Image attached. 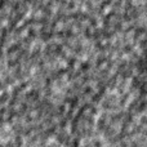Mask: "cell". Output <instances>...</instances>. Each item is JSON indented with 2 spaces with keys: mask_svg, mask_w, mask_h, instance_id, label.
Instances as JSON below:
<instances>
[{
  "mask_svg": "<svg viewBox=\"0 0 147 147\" xmlns=\"http://www.w3.org/2000/svg\"><path fill=\"white\" fill-rule=\"evenodd\" d=\"M80 147H103L102 146V141L99 137H96L94 136H90V137H86L81 141Z\"/></svg>",
  "mask_w": 147,
  "mask_h": 147,
  "instance_id": "7a4b0ae2",
  "label": "cell"
},
{
  "mask_svg": "<svg viewBox=\"0 0 147 147\" xmlns=\"http://www.w3.org/2000/svg\"><path fill=\"white\" fill-rule=\"evenodd\" d=\"M44 147H65V146L62 145L59 141H57L56 138H51V140L47 141V143Z\"/></svg>",
  "mask_w": 147,
  "mask_h": 147,
  "instance_id": "3957f363",
  "label": "cell"
},
{
  "mask_svg": "<svg viewBox=\"0 0 147 147\" xmlns=\"http://www.w3.org/2000/svg\"><path fill=\"white\" fill-rule=\"evenodd\" d=\"M14 140V132L8 124L0 125V146H5Z\"/></svg>",
  "mask_w": 147,
  "mask_h": 147,
  "instance_id": "6da1fadb",
  "label": "cell"
}]
</instances>
